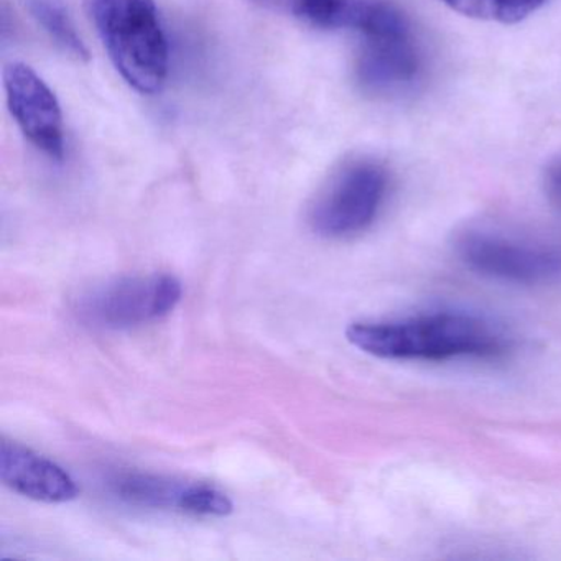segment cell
I'll return each instance as SVG.
<instances>
[{
  "label": "cell",
  "instance_id": "1",
  "mask_svg": "<svg viewBox=\"0 0 561 561\" xmlns=\"http://www.w3.org/2000/svg\"><path fill=\"white\" fill-rule=\"evenodd\" d=\"M346 337L357 350L379 359L433 363L497 356L511 343L491 321L459 311L353 323L347 328Z\"/></svg>",
  "mask_w": 561,
  "mask_h": 561
},
{
  "label": "cell",
  "instance_id": "2",
  "mask_svg": "<svg viewBox=\"0 0 561 561\" xmlns=\"http://www.w3.org/2000/svg\"><path fill=\"white\" fill-rule=\"evenodd\" d=\"M88 11L126 83L159 93L169 75V44L156 0H88Z\"/></svg>",
  "mask_w": 561,
  "mask_h": 561
},
{
  "label": "cell",
  "instance_id": "3",
  "mask_svg": "<svg viewBox=\"0 0 561 561\" xmlns=\"http://www.w3.org/2000/svg\"><path fill=\"white\" fill-rule=\"evenodd\" d=\"M351 28L363 38L356 78L364 91L389 96L419 83L422 54L409 21L396 5L386 0H359Z\"/></svg>",
  "mask_w": 561,
  "mask_h": 561
},
{
  "label": "cell",
  "instance_id": "4",
  "mask_svg": "<svg viewBox=\"0 0 561 561\" xmlns=\"http://www.w3.org/2000/svg\"><path fill=\"white\" fill-rule=\"evenodd\" d=\"M459 261L482 277L534 285L561 275V244L494 228H468L456 234Z\"/></svg>",
  "mask_w": 561,
  "mask_h": 561
},
{
  "label": "cell",
  "instance_id": "5",
  "mask_svg": "<svg viewBox=\"0 0 561 561\" xmlns=\"http://www.w3.org/2000/svg\"><path fill=\"white\" fill-rule=\"evenodd\" d=\"M389 193V173L376 160L344 163L314 199L308 215L321 238L343 239L373 226Z\"/></svg>",
  "mask_w": 561,
  "mask_h": 561
},
{
  "label": "cell",
  "instance_id": "6",
  "mask_svg": "<svg viewBox=\"0 0 561 561\" xmlns=\"http://www.w3.org/2000/svg\"><path fill=\"white\" fill-rule=\"evenodd\" d=\"M182 300V284L172 275H139L96 285L77 300L78 318L100 330H130L167 317Z\"/></svg>",
  "mask_w": 561,
  "mask_h": 561
},
{
  "label": "cell",
  "instance_id": "7",
  "mask_svg": "<svg viewBox=\"0 0 561 561\" xmlns=\"http://www.w3.org/2000/svg\"><path fill=\"white\" fill-rule=\"evenodd\" d=\"M9 111L19 129L38 150L60 162L65 156L64 114L47 83L24 64L4 70Z\"/></svg>",
  "mask_w": 561,
  "mask_h": 561
},
{
  "label": "cell",
  "instance_id": "8",
  "mask_svg": "<svg viewBox=\"0 0 561 561\" xmlns=\"http://www.w3.org/2000/svg\"><path fill=\"white\" fill-rule=\"evenodd\" d=\"M117 497L137 507L180 511L205 517H226L232 502L218 489L206 484H188L162 476L126 472L113 481Z\"/></svg>",
  "mask_w": 561,
  "mask_h": 561
},
{
  "label": "cell",
  "instance_id": "9",
  "mask_svg": "<svg viewBox=\"0 0 561 561\" xmlns=\"http://www.w3.org/2000/svg\"><path fill=\"white\" fill-rule=\"evenodd\" d=\"M0 479L18 494L48 504L73 501L80 494L77 482L60 466L18 443L0 445Z\"/></svg>",
  "mask_w": 561,
  "mask_h": 561
},
{
  "label": "cell",
  "instance_id": "10",
  "mask_svg": "<svg viewBox=\"0 0 561 561\" xmlns=\"http://www.w3.org/2000/svg\"><path fill=\"white\" fill-rule=\"evenodd\" d=\"M28 11L48 37L75 60L90 58L87 45L81 41L61 0H27Z\"/></svg>",
  "mask_w": 561,
  "mask_h": 561
},
{
  "label": "cell",
  "instance_id": "11",
  "mask_svg": "<svg viewBox=\"0 0 561 561\" xmlns=\"http://www.w3.org/2000/svg\"><path fill=\"white\" fill-rule=\"evenodd\" d=\"M317 28H344L353 0H254Z\"/></svg>",
  "mask_w": 561,
  "mask_h": 561
},
{
  "label": "cell",
  "instance_id": "12",
  "mask_svg": "<svg viewBox=\"0 0 561 561\" xmlns=\"http://www.w3.org/2000/svg\"><path fill=\"white\" fill-rule=\"evenodd\" d=\"M465 18L512 25L540 11L550 0H439Z\"/></svg>",
  "mask_w": 561,
  "mask_h": 561
},
{
  "label": "cell",
  "instance_id": "13",
  "mask_svg": "<svg viewBox=\"0 0 561 561\" xmlns=\"http://www.w3.org/2000/svg\"><path fill=\"white\" fill-rule=\"evenodd\" d=\"M543 190L548 202L561 211V159L554 160L545 170Z\"/></svg>",
  "mask_w": 561,
  "mask_h": 561
}]
</instances>
